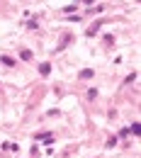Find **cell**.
<instances>
[{
  "mask_svg": "<svg viewBox=\"0 0 141 158\" xmlns=\"http://www.w3.org/2000/svg\"><path fill=\"white\" fill-rule=\"evenodd\" d=\"M20 59H22V61H32V51H27V49H24V51H20Z\"/></svg>",
  "mask_w": 141,
  "mask_h": 158,
  "instance_id": "obj_1",
  "label": "cell"
},
{
  "mask_svg": "<svg viewBox=\"0 0 141 158\" xmlns=\"http://www.w3.org/2000/svg\"><path fill=\"white\" fill-rule=\"evenodd\" d=\"M39 71H41V73H44V76H46V73L51 71V63H41V66H39Z\"/></svg>",
  "mask_w": 141,
  "mask_h": 158,
  "instance_id": "obj_2",
  "label": "cell"
},
{
  "mask_svg": "<svg viewBox=\"0 0 141 158\" xmlns=\"http://www.w3.org/2000/svg\"><path fill=\"white\" fill-rule=\"evenodd\" d=\"M0 61H2L5 66H15V59H10V56H2V59H0Z\"/></svg>",
  "mask_w": 141,
  "mask_h": 158,
  "instance_id": "obj_3",
  "label": "cell"
},
{
  "mask_svg": "<svg viewBox=\"0 0 141 158\" xmlns=\"http://www.w3.org/2000/svg\"><path fill=\"white\" fill-rule=\"evenodd\" d=\"M41 143H51V139H54V136H51V134H41Z\"/></svg>",
  "mask_w": 141,
  "mask_h": 158,
  "instance_id": "obj_4",
  "label": "cell"
}]
</instances>
